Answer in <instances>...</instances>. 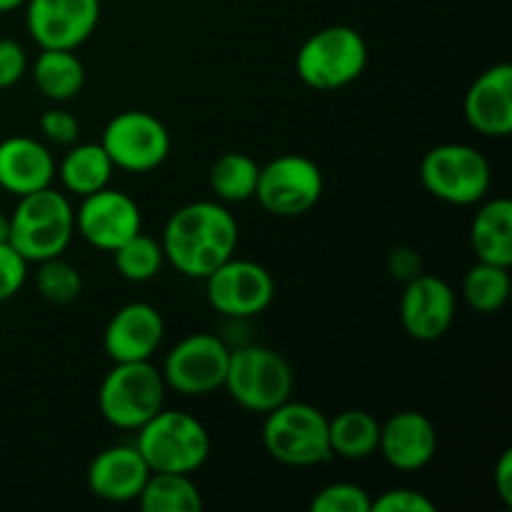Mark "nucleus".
Masks as SVG:
<instances>
[{
    "label": "nucleus",
    "mask_w": 512,
    "mask_h": 512,
    "mask_svg": "<svg viewBox=\"0 0 512 512\" xmlns=\"http://www.w3.org/2000/svg\"><path fill=\"white\" fill-rule=\"evenodd\" d=\"M388 268H390V275H395L398 280L408 283V280H413L415 275L423 273V260H420L418 250L395 248L390 250L388 255Z\"/></svg>",
    "instance_id": "35"
},
{
    "label": "nucleus",
    "mask_w": 512,
    "mask_h": 512,
    "mask_svg": "<svg viewBox=\"0 0 512 512\" xmlns=\"http://www.w3.org/2000/svg\"><path fill=\"white\" fill-rule=\"evenodd\" d=\"M223 388L248 413H270L293 393V368L288 360L265 345H243L230 350Z\"/></svg>",
    "instance_id": "7"
},
{
    "label": "nucleus",
    "mask_w": 512,
    "mask_h": 512,
    "mask_svg": "<svg viewBox=\"0 0 512 512\" xmlns=\"http://www.w3.org/2000/svg\"><path fill=\"white\" fill-rule=\"evenodd\" d=\"M75 233V210L68 195L53 185L18 198L10 215V245L28 263L58 258L68 250Z\"/></svg>",
    "instance_id": "2"
},
{
    "label": "nucleus",
    "mask_w": 512,
    "mask_h": 512,
    "mask_svg": "<svg viewBox=\"0 0 512 512\" xmlns=\"http://www.w3.org/2000/svg\"><path fill=\"white\" fill-rule=\"evenodd\" d=\"M493 483L505 508H512V450H505L498 463H495Z\"/></svg>",
    "instance_id": "36"
},
{
    "label": "nucleus",
    "mask_w": 512,
    "mask_h": 512,
    "mask_svg": "<svg viewBox=\"0 0 512 512\" xmlns=\"http://www.w3.org/2000/svg\"><path fill=\"white\" fill-rule=\"evenodd\" d=\"M510 285V268L478 260L463 278V298L478 313H498L508 303Z\"/></svg>",
    "instance_id": "27"
},
{
    "label": "nucleus",
    "mask_w": 512,
    "mask_h": 512,
    "mask_svg": "<svg viewBox=\"0 0 512 512\" xmlns=\"http://www.w3.org/2000/svg\"><path fill=\"white\" fill-rule=\"evenodd\" d=\"M420 183L450 205H475L488 195L493 168L478 148L465 143L435 145L420 163Z\"/></svg>",
    "instance_id": "8"
},
{
    "label": "nucleus",
    "mask_w": 512,
    "mask_h": 512,
    "mask_svg": "<svg viewBox=\"0 0 512 512\" xmlns=\"http://www.w3.org/2000/svg\"><path fill=\"white\" fill-rule=\"evenodd\" d=\"M80 200L83 203L75 210V233H80V238L93 248L113 253L118 245L143 230L138 203L123 190L108 185Z\"/></svg>",
    "instance_id": "14"
},
{
    "label": "nucleus",
    "mask_w": 512,
    "mask_h": 512,
    "mask_svg": "<svg viewBox=\"0 0 512 512\" xmlns=\"http://www.w3.org/2000/svg\"><path fill=\"white\" fill-rule=\"evenodd\" d=\"M28 73V55L23 45L10 38H0V90L13 88Z\"/></svg>",
    "instance_id": "34"
},
{
    "label": "nucleus",
    "mask_w": 512,
    "mask_h": 512,
    "mask_svg": "<svg viewBox=\"0 0 512 512\" xmlns=\"http://www.w3.org/2000/svg\"><path fill=\"white\" fill-rule=\"evenodd\" d=\"M113 160L108 158L105 148L100 143H75L60 160V168H55V175H60V183L65 190L78 198H85L90 193L108 188L113 178Z\"/></svg>",
    "instance_id": "22"
},
{
    "label": "nucleus",
    "mask_w": 512,
    "mask_h": 512,
    "mask_svg": "<svg viewBox=\"0 0 512 512\" xmlns=\"http://www.w3.org/2000/svg\"><path fill=\"white\" fill-rule=\"evenodd\" d=\"M163 373L150 360L115 363L98 390V408L105 423L120 430H138L165 405Z\"/></svg>",
    "instance_id": "6"
},
{
    "label": "nucleus",
    "mask_w": 512,
    "mask_h": 512,
    "mask_svg": "<svg viewBox=\"0 0 512 512\" xmlns=\"http://www.w3.org/2000/svg\"><path fill=\"white\" fill-rule=\"evenodd\" d=\"M263 445L270 458L290 468H315L333 460L328 418L300 400H285L265 413Z\"/></svg>",
    "instance_id": "4"
},
{
    "label": "nucleus",
    "mask_w": 512,
    "mask_h": 512,
    "mask_svg": "<svg viewBox=\"0 0 512 512\" xmlns=\"http://www.w3.org/2000/svg\"><path fill=\"white\" fill-rule=\"evenodd\" d=\"M328 440L333 458L365 460L378 453L380 423L368 410H340L333 420L328 418Z\"/></svg>",
    "instance_id": "24"
},
{
    "label": "nucleus",
    "mask_w": 512,
    "mask_h": 512,
    "mask_svg": "<svg viewBox=\"0 0 512 512\" xmlns=\"http://www.w3.org/2000/svg\"><path fill=\"white\" fill-rule=\"evenodd\" d=\"M113 263L120 278L130 280V283H148L160 273L165 263L163 245L140 230L113 250Z\"/></svg>",
    "instance_id": "28"
},
{
    "label": "nucleus",
    "mask_w": 512,
    "mask_h": 512,
    "mask_svg": "<svg viewBox=\"0 0 512 512\" xmlns=\"http://www.w3.org/2000/svg\"><path fill=\"white\" fill-rule=\"evenodd\" d=\"M368 65V43L350 25H328L310 35L295 55L300 80L313 90H340Z\"/></svg>",
    "instance_id": "5"
},
{
    "label": "nucleus",
    "mask_w": 512,
    "mask_h": 512,
    "mask_svg": "<svg viewBox=\"0 0 512 512\" xmlns=\"http://www.w3.org/2000/svg\"><path fill=\"white\" fill-rule=\"evenodd\" d=\"M135 448L153 473L193 475L210 458V433L198 418L183 410H160L135 430Z\"/></svg>",
    "instance_id": "3"
},
{
    "label": "nucleus",
    "mask_w": 512,
    "mask_h": 512,
    "mask_svg": "<svg viewBox=\"0 0 512 512\" xmlns=\"http://www.w3.org/2000/svg\"><path fill=\"white\" fill-rule=\"evenodd\" d=\"M28 278V260L10 243H0V303L15 298Z\"/></svg>",
    "instance_id": "32"
},
{
    "label": "nucleus",
    "mask_w": 512,
    "mask_h": 512,
    "mask_svg": "<svg viewBox=\"0 0 512 512\" xmlns=\"http://www.w3.org/2000/svg\"><path fill=\"white\" fill-rule=\"evenodd\" d=\"M453 288L438 275L420 273L405 283L403 298H400V323L405 333L420 343L440 340L450 330L455 320Z\"/></svg>",
    "instance_id": "15"
},
{
    "label": "nucleus",
    "mask_w": 512,
    "mask_h": 512,
    "mask_svg": "<svg viewBox=\"0 0 512 512\" xmlns=\"http://www.w3.org/2000/svg\"><path fill=\"white\" fill-rule=\"evenodd\" d=\"M205 288H208V303L220 315L233 320L265 313L275 298V280L268 268L235 255L205 278Z\"/></svg>",
    "instance_id": "12"
},
{
    "label": "nucleus",
    "mask_w": 512,
    "mask_h": 512,
    "mask_svg": "<svg viewBox=\"0 0 512 512\" xmlns=\"http://www.w3.org/2000/svg\"><path fill=\"white\" fill-rule=\"evenodd\" d=\"M35 88L53 103H68L83 90L85 68L75 50L40 48L33 63Z\"/></svg>",
    "instance_id": "23"
},
{
    "label": "nucleus",
    "mask_w": 512,
    "mask_h": 512,
    "mask_svg": "<svg viewBox=\"0 0 512 512\" xmlns=\"http://www.w3.org/2000/svg\"><path fill=\"white\" fill-rule=\"evenodd\" d=\"M135 503L143 512H200L203 495L185 473H150Z\"/></svg>",
    "instance_id": "25"
},
{
    "label": "nucleus",
    "mask_w": 512,
    "mask_h": 512,
    "mask_svg": "<svg viewBox=\"0 0 512 512\" xmlns=\"http://www.w3.org/2000/svg\"><path fill=\"white\" fill-rule=\"evenodd\" d=\"M150 473L153 470L135 445H113L90 460L88 488L105 503H133L148 483Z\"/></svg>",
    "instance_id": "19"
},
{
    "label": "nucleus",
    "mask_w": 512,
    "mask_h": 512,
    "mask_svg": "<svg viewBox=\"0 0 512 512\" xmlns=\"http://www.w3.org/2000/svg\"><path fill=\"white\" fill-rule=\"evenodd\" d=\"M25 25L40 48L75 50L100 23V0H25Z\"/></svg>",
    "instance_id": "13"
},
{
    "label": "nucleus",
    "mask_w": 512,
    "mask_h": 512,
    "mask_svg": "<svg viewBox=\"0 0 512 512\" xmlns=\"http://www.w3.org/2000/svg\"><path fill=\"white\" fill-rule=\"evenodd\" d=\"M230 348L213 333H193L180 340L163 363V380L185 398L220 390L228 373Z\"/></svg>",
    "instance_id": "11"
},
{
    "label": "nucleus",
    "mask_w": 512,
    "mask_h": 512,
    "mask_svg": "<svg viewBox=\"0 0 512 512\" xmlns=\"http://www.w3.org/2000/svg\"><path fill=\"white\" fill-rule=\"evenodd\" d=\"M25 0H0V13H10V10L20 8Z\"/></svg>",
    "instance_id": "38"
},
{
    "label": "nucleus",
    "mask_w": 512,
    "mask_h": 512,
    "mask_svg": "<svg viewBox=\"0 0 512 512\" xmlns=\"http://www.w3.org/2000/svg\"><path fill=\"white\" fill-rule=\"evenodd\" d=\"M238 220L215 200H195L170 215L163 230L165 260L185 278L205 280L238 248Z\"/></svg>",
    "instance_id": "1"
},
{
    "label": "nucleus",
    "mask_w": 512,
    "mask_h": 512,
    "mask_svg": "<svg viewBox=\"0 0 512 512\" xmlns=\"http://www.w3.org/2000/svg\"><path fill=\"white\" fill-rule=\"evenodd\" d=\"M35 288H38V293L48 303L68 305L78 300L80 293H83V278H80V270L73 263H68V260H63V255H58V258L38 263Z\"/></svg>",
    "instance_id": "29"
},
{
    "label": "nucleus",
    "mask_w": 512,
    "mask_h": 512,
    "mask_svg": "<svg viewBox=\"0 0 512 512\" xmlns=\"http://www.w3.org/2000/svg\"><path fill=\"white\" fill-rule=\"evenodd\" d=\"M0 243H10V215L0 213Z\"/></svg>",
    "instance_id": "37"
},
{
    "label": "nucleus",
    "mask_w": 512,
    "mask_h": 512,
    "mask_svg": "<svg viewBox=\"0 0 512 512\" xmlns=\"http://www.w3.org/2000/svg\"><path fill=\"white\" fill-rule=\"evenodd\" d=\"M40 133L45 135V140H50L53 145H75L80 135V123L73 113H68L65 108H50L45 110L43 118H40Z\"/></svg>",
    "instance_id": "33"
},
{
    "label": "nucleus",
    "mask_w": 512,
    "mask_h": 512,
    "mask_svg": "<svg viewBox=\"0 0 512 512\" xmlns=\"http://www.w3.org/2000/svg\"><path fill=\"white\" fill-rule=\"evenodd\" d=\"M370 512H438V505L413 488H393L370 503Z\"/></svg>",
    "instance_id": "31"
},
{
    "label": "nucleus",
    "mask_w": 512,
    "mask_h": 512,
    "mask_svg": "<svg viewBox=\"0 0 512 512\" xmlns=\"http://www.w3.org/2000/svg\"><path fill=\"white\" fill-rule=\"evenodd\" d=\"M55 168L53 153L40 140L13 135L0 143V188L15 198L53 185Z\"/></svg>",
    "instance_id": "20"
},
{
    "label": "nucleus",
    "mask_w": 512,
    "mask_h": 512,
    "mask_svg": "<svg viewBox=\"0 0 512 512\" xmlns=\"http://www.w3.org/2000/svg\"><path fill=\"white\" fill-rule=\"evenodd\" d=\"M100 145L115 168L150 173L170 155V133L163 120L145 110H123L103 130Z\"/></svg>",
    "instance_id": "10"
},
{
    "label": "nucleus",
    "mask_w": 512,
    "mask_h": 512,
    "mask_svg": "<svg viewBox=\"0 0 512 512\" xmlns=\"http://www.w3.org/2000/svg\"><path fill=\"white\" fill-rule=\"evenodd\" d=\"M373 498L355 483L325 485L310 503L313 512H370Z\"/></svg>",
    "instance_id": "30"
},
{
    "label": "nucleus",
    "mask_w": 512,
    "mask_h": 512,
    "mask_svg": "<svg viewBox=\"0 0 512 512\" xmlns=\"http://www.w3.org/2000/svg\"><path fill=\"white\" fill-rule=\"evenodd\" d=\"M260 165L245 153H223L208 175L210 190L223 203H245L255 198Z\"/></svg>",
    "instance_id": "26"
},
{
    "label": "nucleus",
    "mask_w": 512,
    "mask_h": 512,
    "mask_svg": "<svg viewBox=\"0 0 512 512\" xmlns=\"http://www.w3.org/2000/svg\"><path fill=\"white\" fill-rule=\"evenodd\" d=\"M378 453L395 470H423L438 453V430L420 410H400L380 425Z\"/></svg>",
    "instance_id": "17"
},
{
    "label": "nucleus",
    "mask_w": 512,
    "mask_h": 512,
    "mask_svg": "<svg viewBox=\"0 0 512 512\" xmlns=\"http://www.w3.org/2000/svg\"><path fill=\"white\" fill-rule=\"evenodd\" d=\"M165 335V320L150 303H128L113 313L103 333V348L113 363L150 360Z\"/></svg>",
    "instance_id": "16"
},
{
    "label": "nucleus",
    "mask_w": 512,
    "mask_h": 512,
    "mask_svg": "<svg viewBox=\"0 0 512 512\" xmlns=\"http://www.w3.org/2000/svg\"><path fill=\"white\" fill-rule=\"evenodd\" d=\"M323 173L305 155H280L263 165L255 185V200L278 218H298L310 213L323 198Z\"/></svg>",
    "instance_id": "9"
},
{
    "label": "nucleus",
    "mask_w": 512,
    "mask_h": 512,
    "mask_svg": "<svg viewBox=\"0 0 512 512\" xmlns=\"http://www.w3.org/2000/svg\"><path fill=\"white\" fill-rule=\"evenodd\" d=\"M465 120L488 138H508L512 133V65L498 63L473 80L463 100Z\"/></svg>",
    "instance_id": "18"
},
{
    "label": "nucleus",
    "mask_w": 512,
    "mask_h": 512,
    "mask_svg": "<svg viewBox=\"0 0 512 512\" xmlns=\"http://www.w3.org/2000/svg\"><path fill=\"white\" fill-rule=\"evenodd\" d=\"M470 245L475 258L483 263L512 265V203L508 198H493L475 213L470 225Z\"/></svg>",
    "instance_id": "21"
}]
</instances>
